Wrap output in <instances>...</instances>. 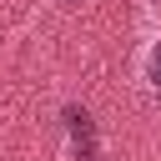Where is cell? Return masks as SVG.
Here are the masks:
<instances>
[{
  "mask_svg": "<svg viewBox=\"0 0 161 161\" xmlns=\"http://www.w3.org/2000/svg\"><path fill=\"white\" fill-rule=\"evenodd\" d=\"M70 121V136H75V156L80 161H96V136H91V116L86 111H65Z\"/></svg>",
  "mask_w": 161,
  "mask_h": 161,
  "instance_id": "obj_1",
  "label": "cell"
},
{
  "mask_svg": "<svg viewBox=\"0 0 161 161\" xmlns=\"http://www.w3.org/2000/svg\"><path fill=\"white\" fill-rule=\"evenodd\" d=\"M151 86H156V91H161V45H156V50H151Z\"/></svg>",
  "mask_w": 161,
  "mask_h": 161,
  "instance_id": "obj_2",
  "label": "cell"
}]
</instances>
